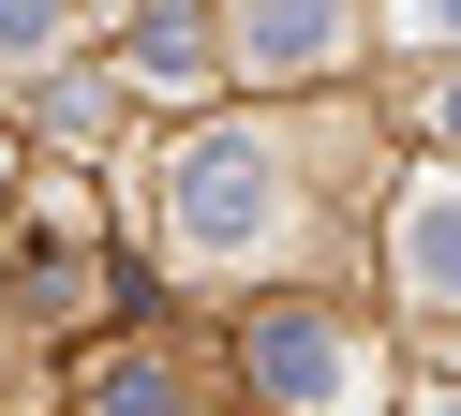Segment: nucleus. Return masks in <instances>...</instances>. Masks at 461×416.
<instances>
[{"instance_id": "f257e3e1", "label": "nucleus", "mask_w": 461, "mask_h": 416, "mask_svg": "<svg viewBox=\"0 0 461 416\" xmlns=\"http://www.w3.org/2000/svg\"><path fill=\"white\" fill-rule=\"evenodd\" d=\"M268 194H283L268 149H253V134H209V149L179 164V238H194V253H239V238L268 223Z\"/></svg>"}, {"instance_id": "f03ea898", "label": "nucleus", "mask_w": 461, "mask_h": 416, "mask_svg": "<svg viewBox=\"0 0 461 416\" xmlns=\"http://www.w3.org/2000/svg\"><path fill=\"white\" fill-rule=\"evenodd\" d=\"M253 372H268L283 402H328V386H342V327L328 312H268V327H253Z\"/></svg>"}, {"instance_id": "7ed1b4c3", "label": "nucleus", "mask_w": 461, "mask_h": 416, "mask_svg": "<svg viewBox=\"0 0 461 416\" xmlns=\"http://www.w3.org/2000/svg\"><path fill=\"white\" fill-rule=\"evenodd\" d=\"M402 267H417V297H461V178H431L402 208Z\"/></svg>"}, {"instance_id": "20e7f679", "label": "nucleus", "mask_w": 461, "mask_h": 416, "mask_svg": "<svg viewBox=\"0 0 461 416\" xmlns=\"http://www.w3.org/2000/svg\"><path fill=\"white\" fill-rule=\"evenodd\" d=\"M328 30H342V0H253L239 45H253V59H328Z\"/></svg>"}, {"instance_id": "39448f33", "label": "nucleus", "mask_w": 461, "mask_h": 416, "mask_svg": "<svg viewBox=\"0 0 461 416\" xmlns=\"http://www.w3.org/2000/svg\"><path fill=\"white\" fill-rule=\"evenodd\" d=\"M134 75H149V89H164V104H194V89H209V45H194V30H179V15H164V30H149V45H134Z\"/></svg>"}, {"instance_id": "423d86ee", "label": "nucleus", "mask_w": 461, "mask_h": 416, "mask_svg": "<svg viewBox=\"0 0 461 416\" xmlns=\"http://www.w3.org/2000/svg\"><path fill=\"white\" fill-rule=\"evenodd\" d=\"M104 416H194L179 372H104Z\"/></svg>"}, {"instance_id": "0eeeda50", "label": "nucleus", "mask_w": 461, "mask_h": 416, "mask_svg": "<svg viewBox=\"0 0 461 416\" xmlns=\"http://www.w3.org/2000/svg\"><path fill=\"white\" fill-rule=\"evenodd\" d=\"M31 30H45V0H0V45H31Z\"/></svg>"}, {"instance_id": "6e6552de", "label": "nucleus", "mask_w": 461, "mask_h": 416, "mask_svg": "<svg viewBox=\"0 0 461 416\" xmlns=\"http://www.w3.org/2000/svg\"><path fill=\"white\" fill-rule=\"evenodd\" d=\"M417 15H431V30H461V0H417Z\"/></svg>"}, {"instance_id": "1a4fd4ad", "label": "nucleus", "mask_w": 461, "mask_h": 416, "mask_svg": "<svg viewBox=\"0 0 461 416\" xmlns=\"http://www.w3.org/2000/svg\"><path fill=\"white\" fill-rule=\"evenodd\" d=\"M447 119H461V89H447Z\"/></svg>"}, {"instance_id": "9d476101", "label": "nucleus", "mask_w": 461, "mask_h": 416, "mask_svg": "<svg viewBox=\"0 0 461 416\" xmlns=\"http://www.w3.org/2000/svg\"><path fill=\"white\" fill-rule=\"evenodd\" d=\"M431 416H461V402H431Z\"/></svg>"}]
</instances>
